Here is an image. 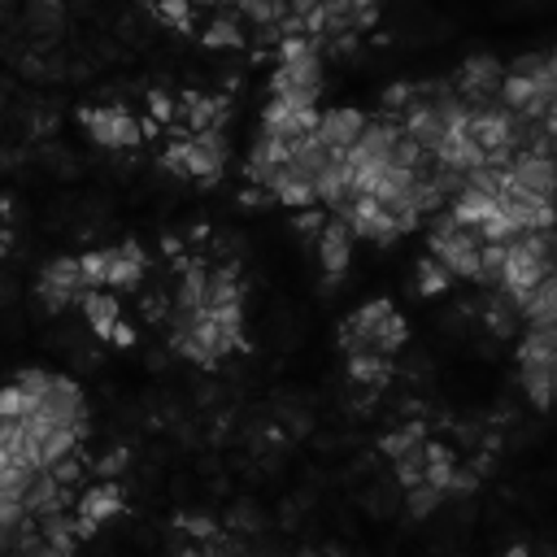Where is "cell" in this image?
I'll use <instances>...</instances> for the list:
<instances>
[{"mask_svg": "<svg viewBox=\"0 0 557 557\" xmlns=\"http://www.w3.org/2000/svg\"><path fill=\"white\" fill-rule=\"evenodd\" d=\"M426 252L440 257L457 278L479 283V274H483V235L474 226H457V218L448 209L435 218V231L426 239Z\"/></svg>", "mask_w": 557, "mask_h": 557, "instance_id": "6da1fadb", "label": "cell"}, {"mask_svg": "<svg viewBox=\"0 0 557 557\" xmlns=\"http://www.w3.org/2000/svg\"><path fill=\"white\" fill-rule=\"evenodd\" d=\"M270 96H283L296 109H313L322 96V52L296 57V61H278L270 70Z\"/></svg>", "mask_w": 557, "mask_h": 557, "instance_id": "7a4b0ae2", "label": "cell"}, {"mask_svg": "<svg viewBox=\"0 0 557 557\" xmlns=\"http://www.w3.org/2000/svg\"><path fill=\"white\" fill-rule=\"evenodd\" d=\"M87 274H83V261L78 257H52L39 278H35V296L57 313V309H70V305H83L87 300Z\"/></svg>", "mask_w": 557, "mask_h": 557, "instance_id": "3957f363", "label": "cell"}, {"mask_svg": "<svg viewBox=\"0 0 557 557\" xmlns=\"http://www.w3.org/2000/svg\"><path fill=\"white\" fill-rule=\"evenodd\" d=\"M505 74H509V61L492 57V52H474L461 61V70L453 74V87L461 100L470 104H492L500 100V87H505Z\"/></svg>", "mask_w": 557, "mask_h": 557, "instance_id": "277c9868", "label": "cell"}, {"mask_svg": "<svg viewBox=\"0 0 557 557\" xmlns=\"http://www.w3.org/2000/svg\"><path fill=\"white\" fill-rule=\"evenodd\" d=\"M78 122H83V131H87L96 144H104V148H135V144H144V122L131 117L122 104L78 109Z\"/></svg>", "mask_w": 557, "mask_h": 557, "instance_id": "5b68a950", "label": "cell"}, {"mask_svg": "<svg viewBox=\"0 0 557 557\" xmlns=\"http://www.w3.org/2000/svg\"><path fill=\"white\" fill-rule=\"evenodd\" d=\"M226 152H231V144H226L222 126L196 131L191 135V148H187V174L200 178V183H218L222 170H226Z\"/></svg>", "mask_w": 557, "mask_h": 557, "instance_id": "8992f818", "label": "cell"}, {"mask_svg": "<svg viewBox=\"0 0 557 557\" xmlns=\"http://www.w3.org/2000/svg\"><path fill=\"white\" fill-rule=\"evenodd\" d=\"M348 218V226L361 235V239H374V244H396L405 231H400V222L392 218V209L387 205H379L374 196H357L352 200V209L344 213Z\"/></svg>", "mask_w": 557, "mask_h": 557, "instance_id": "52a82bcc", "label": "cell"}, {"mask_svg": "<svg viewBox=\"0 0 557 557\" xmlns=\"http://www.w3.org/2000/svg\"><path fill=\"white\" fill-rule=\"evenodd\" d=\"M366 122H370V117H366L361 109H352V104H335V109H322L318 135H322V144H326L335 157H348V152H352V144L361 139Z\"/></svg>", "mask_w": 557, "mask_h": 557, "instance_id": "ba28073f", "label": "cell"}, {"mask_svg": "<svg viewBox=\"0 0 557 557\" xmlns=\"http://www.w3.org/2000/svg\"><path fill=\"white\" fill-rule=\"evenodd\" d=\"M352 226H348V218H335L331 213V222L322 226V235L313 239L318 244V261H322V270H326V278H335V274H344L348 270V261H352Z\"/></svg>", "mask_w": 557, "mask_h": 557, "instance_id": "9c48e42d", "label": "cell"}, {"mask_svg": "<svg viewBox=\"0 0 557 557\" xmlns=\"http://www.w3.org/2000/svg\"><path fill=\"white\" fill-rule=\"evenodd\" d=\"M513 178H518L522 191H535V196L557 200V157L518 152V161H513Z\"/></svg>", "mask_w": 557, "mask_h": 557, "instance_id": "30bf717a", "label": "cell"}, {"mask_svg": "<svg viewBox=\"0 0 557 557\" xmlns=\"http://www.w3.org/2000/svg\"><path fill=\"white\" fill-rule=\"evenodd\" d=\"M270 200H278L283 209H309V205H322V200H318V183L305 178L292 161L278 165V174H274V183H270Z\"/></svg>", "mask_w": 557, "mask_h": 557, "instance_id": "8fae6325", "label": "cell"}, {"mask_svg": "<svg viewBox=\"0 0 557 557\" xmlns=\"http://www.w3.org/2000/svg\"><path fill=\"white\" fill-rule=\"evenodd\" d=\"M178 122H183L191 135H196V131L226 126V100H222V96H205V91H183Z\"/></svg>", "mask_w": 557, "mask_h": 557, "instance_id": "7c38bea8", "label": "cell"}, {"mask_svg": "<svg viewBox=\"0 0 557 557\" xmlns=\"http://www.w3.org/2000/svg\"><path fill=\"white\" fill-rule=\"evenodd\" d=\"M83 313H87V326L96 339L113 344V331L122 322V305H117V292L113 287H91L87 300H83Z\"/></svg>", "mask_w": 557, "mask_h": 557, "instance_id": "4fadbf2b", "label": "cell"}, {"mask_svg": "<svg viewBox=\"0 0 557 557\" xmlns=\"http://www.w3.org/2000/svg\"><path fill=\"white\" fill-rule=\"evenodd\" d=\"M74 513H78L83 522H91V527H100V522L117 518V513H122V487H117L113 479H100L96 487H87V492L78 496Z\"/></svg>", "mask_w": 557, "mask_h": 557, "instance_id": "5bb4252c", "label": "cell"}, {"mask_svg": "<svg viewBox=\"0 0 557 557\" xmlns=\"http://www.w3.org/2000/svg\"><path fill=\"white\" fill-rule=\"evenodd\" d=\"M435 161L448 165V170H479V165H487V148L470 131H448V139L440 144Z\"/></svg>", "mask_w": 557, "mask_h": 557, "instance_id": "9a60e30c", "label": "cell"}, {"mask_svg": "<svg viewBox=\"0 0 557 557\" xmlns=\"http://www.w3.org/2000/svg\"><path fill=\"white\" fill-rule=\"evenodd\" d=\"M144 248L135 244V239H126V244H113V265H109V287L113 292H139V283H144Z\"/></svg>", "mask_w": 557, "mask_h": 557, "instance_id": "2e32d148", "label": "cell"}, {"mask_svg": "<svg viewBox=\"0 0 557 557\" xmlns=\"http://www.w3.org/2000/svg\"><path fill=\"white\" fill-rule=\"evenodd\" d=\"M483 326H487L496 339H513V335L527 326V318H522V309L496 287V292H487V300H483Z\"/></svg>", "mask_w": 557, "mask_h": 557, "instance_id": "e0dca14e", "label": "cell"}, {"mask_svg": "<svg viewBox=\"0 0 557 557\" xmlns=\"http://www.w3.org/2000/svg\"><path fill=\"white\" fill-rule=\"evenodd\" d=\"M513 352H518V366H548V370H557V322L553 326H527Z\"/></svg>", "mask_w": 557, "mask_h": 557, "instance_id": "ac0fdd59", "label": "cell"}, {"mask_svg": "<svg viewBox=\"0 0 557 557\" xmlns=\"http://www.w3.org/2000/svg\"><path fill=\"white\" fill-rule=\"evenodd\" d=\"M35 527H39V535L57 548V553H65V557H74V548H78V540H83V522H78V513L70 518L65 509L61 513H48V518H35Z\"/></svg>", "mask_w": 557, "mask_h": 557, "instance_id": "d6986e66", "label": "cell"}, {"mask_svg": "<svg viewBox=\"0 0 557 557\" xmlns=\"http://www.w3.org/2000/svg\"><path fill=\"white\" fill-rule=\"evenodd\" d=\"M70 505V487H61L57 479H52V470H39V479H35V487H30V496H26V509H30V518H48V513H61Z\"/></svg>", "mask_w": 557, "mask_h": 557, "instance_id": "ffe728a7", "label": "cell"}, {"mask_svg": "<svg viewBox=\"0 0 557 557\" xmlns=\"http://www.w3.org/2000/svg\"><path fill=\"white\" fill-rule=\"evenodd\" d=\"M492 209H496V196H487V191H479V187H466L461 196L448 200V213L457 218V226H474V231L492 218Z\"/></svg>", "mask_w": 557, "mask_h": 557, "instance_id": "44dd1931", "label": "cell"}, {"mask_svg": "<svg viewBox=\"0 0 557 557\" xmlns=\"http://www.w3.org/2000/svg\"><path fill=\"white\" fill-rule=\"evenodd\" d=\"M522 318H527V326H553V322H557V270L544 274V283H540L535 296L527 300Z\"/></svg>", "mask_w": 557, "mask_h": 557, "instance_id": "7402d4cb", "label": "cell"}, {"mask_svg": "<svg viewBox=\"0 0 557 557\" xmlns=\"http://www.w3.org/2000/svg\"><path fill=\"white\" fill-rule=\"evenodd\" d=\"M200 44H205V48H244L248 35H244V26H239L231 13H218V17H209V22L200 26Z\"/></svg>", "mask_w": 557, "mask_h": 557, "instance_id": "603a6c76", "label": "cell"}, {"mask_svg": "<svg viewBox=\"0 0 557 557\" xmlns=\"http://www.w3.org/2000/svg\"><path fill=\"white\" fill-rule=\"evenodd\" d=\"M348 379L352 383H366V387H383L392 379L387 352H357V357H348Z\"/></svg>", "mask_w": 557, "mask_h": 557, "instance_id": "cb8c5ba5", "label": "cell"}, {"mask_svg": "<svg viewBox=\"0 0 557 557\" xmlns=\"http://www.w3.org/2000/svg\"><path fill=\"white\" fill-rule=\"evenodd\" d=\"M522 392L535 409H548L557 400V370L548 366H522Z\"/></svg>", "mask_w": 557, "mask_h": 557, "instance_id": "d4e9b609", "label": "cell"}, {"mask_svg": "<svg viewBox=\"0 0 557 557\" xmlns=\"http://www.w3.org/2000/svg\"><path fill=\"white\" fill-rule=\"evenodd\" d=\"M453 278H457V274H453L440 257H431V252H426V257L418 261V270H413V287H418V296H440V292L453 287Z\"/></svg>", "mask_w": 557, "mask_h": 557, "instance_id": "484cf974", "label": "cell"}, {"mask_svg": "<svg viewBox=\"0 0 557 557\" xmlns=\"http://www.w3.org/2000/svg\"><path fill=\"white\" fill-rule=\"evenodd\" d=\"M239 300H244V287H239L235 265L209 270V309H218V305H239Z\"/></svg>", "mask_w": 557, "mask_h": 557, "instance_id": "4316f807", "label": "cell"}, {"mask_svg": "<svg viewBox=\"0 0 557 557\" xmlns=\"http://www.w3.org/2000/svg\"><path fill=\"white\" fill-rule=\"evenodd\" d=\"M35 466H0V500H26L35 487Z\"/></svg>", "mask_w": 557, "mask_h": 557, "instance_id": "83f0119b", "label": "cell"}, {"mask_svg": "<svg viewBox=\"0 0 557 557\" xmlns=\"http://www.w3.org/2000/svg\"><path fill=\"white\" fill-rule=\"evenodd\" d=\"M422 440H426V431H422V422H405L400 431H392V435H383L379 440V448H383V457H405V453H413V448H422Z\"/></svg>", "mask_w": 557, "mask_h": 557, "instance_id": "f1b7e54d", "label": "cell"}, {"mask_svg": "<svg viewBox=\"0 0 557 557\" xmlns=\"http://www.w3.org/2000/svg\"><path fill=\"white\" fill-rule=\"evenodd\" d=\"M453 474H457V457L444 444H426V483H435V487L448 492Z\"/></svg>", "mask_w": 557, "mask_h": 557, "instance_id": "f546056e", "label": "cell"}, {"mask_svg": "<svg viewBox=\"0 0 557 557\" xmlns=\"http://www.w3.org/2000/svg\"><path fill=\"white\" fill-rule=\"evenodd\" d=\"M444 496H448L444 487H435V483H418V487H405V509H409L413 518H426V513L440 509Z\"/></svg>", "mask_w": 557, "mask_h": 557, "instance_id": "4dcf8cb0", "label": "cell"}, {"mask_svg": "<svg viewBox=\"0 0 557 557\" xmlns=\"http://www.w3.org/2000/svg\"><path fill=\"white\" fill-rule=\"evenodd\" d=\"M392 466H396V483H400V487H418V483H426V444L413 448V453H405V457H396Z\"/></svg>", "mask_w": 557, "mask_h": 557, "instance_id": "1f68e13d", "label": "cell"}, {"mask_svg": "<svg viewBox=\"0 0 557 557\" xmlns=\"http://www.w3.org/2000/svg\"><path fill=\"white\" fill-rule=\"evenodd\" d=\"M83 274H87V287H109V265H113V248H87L83 257Z\"/></svg>", "mask_w": 557, "mask_h": 557, "instance_id": "d6a6232c", "label": "cell"}, {"mask_svg": "<svg viewBox=\"0 0 557 557\" xmlns=\"http://www.w3.org/2000/svg\"><path fill=\"white\" fill-rule=\"evenodd\" d=\"M26 22L35 30H44V35H57L61 30V4L57 0H30L26 4Z\"/></svg>", "mask_w": 557, "mask_h": 557, "instance_id": "836d02e7", "label": "cell"}, {"mask_svg": "<svg viewBox=\"0 0 557 557\" xmlns=\"http://www.w3.org/2000/svg\"><path fill=\"white\" fill-rule=\"evenodd\" d=\"M13 383L30 396V409H35V405H44V400H48V392H52V374H48V370H17V374H13Z\"/></svg>", "mask_w": 557, "mask_h": 557, "instance_id": "e575fe53", "label": "cell"}, {"mask_svg": "<svg viewBox=\"0 0 557 557\" xmlns=\"http://www.w3.org/2000/svg\"><path fill=\"white\" fill-rule=\"evenodd\" d=\"M191 4H196V0H157V17H161L165 26L191 30Z\"/></svg>", "mask_w": 557, "mask_h": 557, "instance_id": "d590c367", "label": "cell"}, {"mask_svg": "<svg viewBox=\"0 0 557 557\" xmlns=\"http://www.w3.org/2000/svg\"><path fill=\"white\" fill-rule=\"evenodd\" d=\"M26 413H30V396L17 383H9L0 392V418H26Z\"/></svg>", "mask_w": 557, "mask_h": 557, "instance_id": "8d00e7d4", "label": "cell"}, {"mask_svg": "<svg viewBox=\"0 0 557 557\" xmlns=\"http://www.w3.org/2000/svg\"><path fill=\"white\" fill-rule=\"evenodd\" d=\"M144 100H148V117H157L161 126H165V122H178V104H174V96H165V91L152 87Z\"/></svg>", "mask_w": 557, "mask_h": 557, "instance_id": "74e56055", "label": "cell"}, {"mask_svg": "<svg viewBox=\"0 0 557 557\" xmlns=\"http://www.w3.org/2000/svg\"><path fill=\"white\" fill-rule=\"evenodd\" d=\"M331 222V213L326 209H318V205H309V209H296V231H305V235H322V226Z\"/></svg>", "mask_w": 557, "mask_h": 557, "instance_id": "f35d334b", "label": "cell"}, {"mask_svg": "<svg viewBox=\"0 0 557 557\" xmlns=\"http://www.w3.org/2000/svg\"><path fill=\"white\" fill-rule=\"evenodd\" d=\"M52 479H57L61 487H78V479H83V461H78V453L61 457V461L52 466Z\"/></svg>", "mask_w": 557, "mask_h": 557, "instance_id": "ab89813d", "label": "cell"}, {"mask_svg": "<svg viewBox=\"0 0 557 557\" xmlns=\"http://www.w3.org/2000/svg\"><path fill=\"white\" fill-rule=\"evenodd\" d=\"M4 557H65V553H57V548H52V544L39 535V527H35V531L26 535V544H22L17 553H4Z\"/></svg>", "mask_w": 557, "mask_h": 557, "instance_id": "60d3db41", "label": "cell"}, {"mask_svg": "<svg viewBox=\"0 0 557 557\" xmlns=\"http://www.w3.org/2000/svg\"><path fill=\"white\" fill-rule=\"evenodd\" d=\"M126 461H131V457H126V448H113V453H104V457L96 461V474H100V479H113V474H122V470H126Z\"/></svg>", "mask_w": 557, "mask_h": 557, "instance_id": "b9f144b4", "label": "cell"}, {"mask_svg": "<svg viewBox=\"0 0 557 557\" xmlns=\"http://www.w3.org/2000/svg\"><path fill=\"white\" fill-rule=\"evenodd\" d=\"M474 487H479V470H474V466H470V470L457 466V474H453V483H448V496H470Z\"/></svg>", "mask_w": 557, "mask_h": 557, "instance_id": "7bdbcfd3", "label": "cell"}, {"mask_svg": "<svg viewBox=\"0 0 557 557\" xmlns=\"http://www.w3.org/2000/svg\"><path fill=\"white\" fill-rule=\"evenodd\" d=\"M113 344H117V348H131V344H135V326H131V322H117Z\"/></svg>", "mask_w": 557, "mask_h": 557, "instance_id": "ee69618b", "label": "cell"}, {"mask_svg": "<svg viewBox=\"0 0 557 557\" xmlns=\"http://www.w3.org/2000/svg\"><path fill=\"white\" fill-rule=\"evenodd\" d=\"M183 527H187L191 535H209V540H213V522H205V518H187Z\"/></svg>", "mask_w": 557, "mask_h": 557, "instance_id": "f6af8a7d", "label": "cell"}, {"mask_svg": "<svg viewBox=\"0 0 557 557\" xmlns=\"http://www.w3.org/2000/svg\"><path fill=\"white\" fill-rule=\"evenodd\" d=\"M540 126H544V131H548V135L557 139V104H553V109H548V113L540 117Z\"/></svg>", "mask_w": 557, "mask_h": 557, "instance_id": "bcb514c9", "label": "cell"}, {"mask_svg": "<svg viewBox=\"0 0 557 557\" xmlns=\"http://www.w3.org/2000/svg\"><path fill=\"white\" fill-rule=\"evenodd\" d=\"M505 557H527V548H518V544H513V548H509Z\"/></svg>", "mask_w": 557, "mask_h": 557, "instance_id": "7dc6e473", "label": "cell"}, {"mask_svg": "<svg viewBox=\"0 0 557 557\" xmlns=\"http://www.w3.org/2000/svg\"><path fill=\"white\" fill-rule=\"evenodd\" d=\"M553 257H557V226H553Z\"/></svg>", "mask_w": 557, "mask_h": 557, "instance_id": "c3c4849f", "label": "cell"}, {"mask_svg": "<svg viewBox=\"0 0 557 557\" xmlns=\"http://www.w3.org/2000/svg\"><path fill=\"white\" fill-rule=\"evenodd\" d=\"M178 557H205V553H191V548H187V553H178Z\"/></svg>", "mask_w": 557, "mask_h": 557, "instance_id": "681fc988", "label": "cell"}, {"mask_svg": "<svg viewBox=\"0 0 557 557\" xmlns=\"http://www.w3.org/2000/svg\"><path fill=\"white\" fill-rule=\"evenodd\" d=\"M296 557H322V553H296Z\"/></svg>", "mask_w": 557, "mask_h": 557, "instance_id": "f907efd6", "label": "cell"}, {"mask_svg": "<svg viewBox=\"0 0 557 557\" xmlns=\"http://www.w3.org/2000/svg\"><path fill=\"white\" fill-rule=\"evenodd\" d=\"M553 70H557V48H553Z\"/></svg>", "mask_w": 557, "mask_h": 557, "instance_id": "816d5d0a", "label": "cell"}]
</instances>
